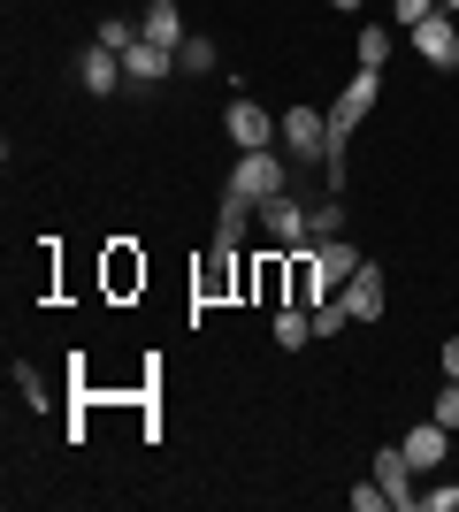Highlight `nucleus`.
I'll return each mask as SVG.
<instances>
[{"instance_id": "obj_1", "label": "nucleus", "mask_w": 459, "mask_h": 512, "mask_svg": "<svg viewBox=\"0 0 459 512\" xmlns=\"http://www.w3.org/2000/svg\"><path fill=\"white\" fill-rule=\"evenodd\" d=\"M291 184H299V169H291V153H238V169H230V184H222V192H245L253 199V207H261V199H276V192H291Z\"/></svg>"}, {"instance_id": "obj_2", "label": "nucleus", "mask_w": 459, "mask_h": 512, "mask_svg": "<svg viewBox=\"0 0 459 512\" xmlns=\"http://www.w3.org/2000/svg\"><path fill=\"white\" fill-rule=\"evenodd\" d=\"M222 130H230V146H238V153H268V146H284V115L253 107L245 92H230V107H222Z\"/></svg>"}, {"instance_id": "obj_3", "label": "nucleus", "mask_w": 459, "mask_h": 512, "mask_svg": "<svg viewBox=\"0 0 459 512\" xmlns=\"http://www.w3.org/2000/svg\"><path fill=\"white\" fill-rule=\"evenodd\" d=\"M284 153H291V169H322L329 161V115L322 107H284Z\"/></svg>"}, {"instance_id": "obj_4", "label": "nucleus", "mask_w": 459, "mask_h": 512, "mask_svg": "<svg viewBox=\"0 0 459 512\" xmlns=\"http://www.w3.org/2000/svg\"><path fill=\"white\" fill-rule=\"evenodd\" d=\"M261 230H268V245H284V253H299L306 237H314V222H306V199H299V184H291V192H276V199H261Z\"/></svg>"}, {"instance_id": "obj_5", "label": "nucleus", "mask_w": 459, "mask_h": 512, "mask_svg": "<svg viewBox=\"0 0 459 512\" xmlns=\"http://www.w3.org/2000/svg\"><path fill=\"white\" fill-rule=\"evenodd\" d=\"M406 46H414V54H421L429 69H444V77L459 69V23L444 16V8H437L429 23H414V31H406Z\"/></svg>"}, {"instance_id": "obj_6", "label": "nucleus", "mask_w": 459, "mask_h": 512, "mask_svg": "<svg viewBox=\"0 0 459 512\" xmlns=\"http://www.w3.org/2000/svg\"><path fill=\"white\" fill-rule=\"evenodd\" d=\"M77 85H85L92 100H108V92H123V85H131V77H123V54H115V46H100V39H92L85 54H77Z\"/></svg>"}, {"instance_id": "obj_7", "label": "nucleus", "mask_w": 459, "mask_h": 512, "mask_svg": "<svg viewBox=\"0 0 459 512\" xmlns=\"http://www.w3.org/2000/svg\"><path fill=\"white\" fill-rule=\"evenodd\" d=\"M245 291H253L261 306H284L291 299V253H284V245H268V253L245 268Z\"/></svg>"}, {"instance_id": "obj_8", "label": "nucleus", "mask_w": 459, "mask_h": 512, "mask_svg": "<svg viewBox=\"0 0 459 512\" xmlns=\"http://www.w3.org/2000/svg\"><path fill=\"white\" fill-rule=\"evenodd\" d=\"M375 482L391 490L398 512H421V490H414V459H406V444H383V451H375Z\"/></svg>"}, {"instance_id": "obj_9", "label": "nucleus", "mask_w": 459, "mask_h": 512, "mask_svg": "<svg viewBox=\"0 0 459 512\" xmlns=\"http://www.w3.org/2000/svg\"><path fill=\"white\" fill-rule=\"evenodd\" d=\"M337 299H345L352 321H383V268H375V260H360V268L345 276V291H337Z\"/></svg>"}, {"instance_id": "obj_10", "label": "nucleus", "mask_w": 459, "mask_h": 512, "mask_svg": "<svg viewBox=\"0 0 459 512\" xmlns=\"http://www.w3.org/2000/svg\"><path fill=\"white\" fill-rule=\"evenodd\" d=\"M398 444H406V459H414V474H437V467H444V451H452V428H444L437 413H429V421H421V428H406Z\"/></svg>"}, {"instance_id": "obj_11", "label": "nucleus", "mask_w": 459, "mask_h": 512, "mask_svg": "<svg viewBox=\"0 0 459 512\" xmlns=\"http://www.w3.org/2000/svg\"><path fill=\"white\" fill-rule=\"evenodd\" d=\"M123 77H131L138 92H146V85H169V77H176V54H169V46H153V39H138L131 54H123Z\"/></svg>"}, {"instance_id": "obj_12", "label": "nucleus", "mask_w": 459, "mask_h": 512, "mask_svg": "<svg viewBox=\"0 0 459 512\" xmlns=\"http://www.w3.org/2000/svg\"><path fill=\"white\" fill-rule=\"evenodd\" d=\"M352 268H360V245H345V237H314V276H322V291H345Z\"/></svg>"}, {"instance_id": "obj_13", "label": "nucleus", "mask_w": 459, "mask_h": 512, "mask_svg": "<svg viewBox=\"0 0 459 512\" xmlns=\"http://www.w3.org/2000/svg\"><path fill=\"white\" fill-rule=\"evenodd\" d=\"M138 31H146L153 46H169V54H176L184 39H192V31H184V8H176V0H146V8H138Z\"/></svg>"}, {"instance_id": "obj_14", "label": "nucleus", "mask_w": 459, "mask_h": 512, "mask_svg": "<svg viewBox=\"0 0 459 512\" xmlns=\"http://www.w3.org/2000/svg\"><path fill=\"white\" fill-rule=\"evenodd\" d=\"M245 237H253V199H245V192H222V207H215V245L245 253Z\"/></svg>"}, {"instance_id": "obj_15", "label": "nucleus", "mask_w": 459, "mask_h": 512, "mask_svg": "<svg viewBox=\"0 0 459 512\" xmlns=\"http://www.w3.org/2000/svg\"><path fill=\"white\" fill-rule=\"evenodd\" d=\"M268 329H276V344H284V352H299V344H314V306L284 299V306H276V321H268Z\"/></svg>"}, {"instance_id": "obj_16", "label": "nucleus", "mask_w": 459, "mask_h": 512, "mask_svg": "<svg viewBox=\"0 0 459 512\" xmlns=\"http://www.w3.org/2000/svg\"><path fill=\"white\" fill-rule=\"evenodd\" d=\"M138 283H146V260H138V245L115 237V245H108V291L123 299V291H138Z\"/></svg>"}, {"instance_id": "obj_17", "label": "nucleus", "mask_w": 459, "mask_h": 512, "mask_svg": "<svg viewBox=\"0 0 459 512\" xmlns=\"http://www.w3.org/2000/svg\"><path fill=\"white\" fill-rule=\"evenodd\" d=\"M176 69H184V77H207V69H222V54H215V39H207V31H192V39L176 46Z\"/></svg>"}, {"instance_id": "obj_18", "label": "nucleus", "mask_w": 459, "mask_h": 512, "mask_svg": "<svg viewBox=\"0 0 459 512\" xmlns=\"http://www.w3.org/2000/svg\"><path fill=\"white\" fill-rule=\"evenodd\" d=\"M306 222H314V237H345V192L306 199Z\"/></svg>"}, {"instance_id": "obj_19", "label": "nucleus", "mask_w": 459, "mask_h": 512, "mask_svg": "<svg viewBox=\"0 0 459 512\" xmlns=\"http://www.w3.org/2000/svg\"><path fill=\"white\" fill-rule=\"evenodd\" d=\"M92 39H100V46H115V54H131V46L146 39V31H138V16H100V31H92Z\"/></svg>"}, {"instance_id": "obj_20", "label": "nucleus", "mask_w": 459, "mask_h": 512, "mask_svg": "<svg viewBox=\"0 0 459 512\" xmlns=\"http://www.w3.org/2000/svg\"><path fill=\"white\" fill-rule=\"evenodd\" d=\"M391 62V31L383 23H360V69H383Z\"/></svg>"}, {"instance_id": "obj_21", "label": "nucleus", "mask_w": 459, "mask_h": 512, "mask_svg": "<svg viewBox=\"0 0 459 512\" xmlns=\"http://www.w3.org/2000/svg\"><path fill=\"white\" fill-rule=\"evenodd\" d=\"M437 8H444V0H391V23H398V31H414V23H429Z\"/></svg>"}, {"instance_id": "obj_22", "label": "nucleus", "mask_w": 459, "mask_h": 512, "mask_svg": "<svg viewBox=\"0 0 459 512\" xmlns=\"http://www.w3.org/2000/svg\"><path fill=\"white\" fill-rule=\"evenodd\" d=\"M345 321H352V314H345V299H337V291H329V299L314 306V337H337V329H345Z\"/></svg>"}, {"instance_id": "obj_23", "label": "nucleus", "mask_w": 459, "mask_h": 512, "mask_svg": "<svg viewBox=\"0 0 459 512\" xmlns=\"http://www.w3.org/2000/svg\"><path fill=\"white\" fill-rule=\"evenodd\" d=\"M16 390H23V406L46 413V383H39V367H31V360H16Z\"/></svg>"}, {"instance_id": "obj_24", "label": "nucleus", "mask_w": 459, "mask_h": 512, "mask_svg": "<svg viewBox=\"0 0 459 512\" xmlns=\"http://www.w3.org/2000/svg\"><path fill=\"white\" fill-rule=\"evenodd\" d=\"M421 512H459V482H437V490H421Z\"/></svg>"}, {"instance_id": "obj_25", "label": "nucleus", "mask_w": 459, "mask_h": 512, "mask_svg": "<svg viewBox=\"0 0 459 512\" xmlns=\"http://www.w3.org/2000/svg\"><path fill=\"white\" fill-rule=\"evenodd\" d=\"M391 505V490H383V482H360V490H352V512H383Z\"/></svg>"}, {"instance_id": "obj_26", "label": "nucleus", "mask_w": 459, "mask_h": 512, "mask_svg": "<svg viewBox=\"0 0 459 512\" xmlns=\"http://www.w3.org/2000/svg\"><path fill=\"white\" fill-rule=\"evenodd\" d=\"M437 421L459 428V383H452V375H444V390H437Z\"/></svg>"}, {"instance_id": "obj_27", "label": "nucleus", "mask_w": 459, "mask_h": 512, "mask_svg": "<svg viewBox=\"0 0 459 512\" xmlns=\"http://www.w3.org/2000/svg\"><path fill=\"white\" fill-rule=\"evenodd\" d=\"M444 375L459 383V337H444Z\"/></svg>"}, {"instance_id": "obj_28", "label": "nucleus", "mask_w": 459, "mask_h": 512, "mask_svg": "<svg viewBox=\"0 0 459 512\" xmlns=\"http://www.w3.org/2000/svg\"><path fill=\"white\" fill-rule=\"evenodd\" d=\"M329 8H337V16H360V8H368V0H329Z\"/></svg>"}, {"instance_id": "obj_29", "label": "nucleus", "mask_w": 459, "mask_h": 512, "mask_svg": "<svg viewBox=\"0 0 459 512\" xmlns=\"http://www.w3.org/2000/svg\"><path fill=\"white\" fill-rule=\"evenodd\" d=\"M444 16H459V0H444Z\"/></svg>"}]
</instances>
